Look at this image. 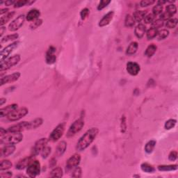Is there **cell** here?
<instances>
[{"instance_id":"obj_53","label":"cell","mask_w":178,"mask_h":178,"mask_svg":"<svg viewBox=\"0 0 178 178\" xmlns=\"http://www.w3.org/2000/svg\"><path fill=\"white\" fill-rule=\"evenodd\" d=\"M17 1H15V0H8V1L4 2V4L6 6H14L15 4L16 3Z\"/></svg>"},{"instance_id":"obj_47","label":"cell","mask_w":178,"mask_h":178,"mask_svg":"<svg viewBox=\"0 0 178 178\" xmlns=\"http://www.w3.org/2000/svg\"><path fill=\"white\" fill-rule=\"evenodd\" d=\"M155 20V16L152 13L147 14L145 18H144V22L146 24H152Z\"/></svg>"},{"instance_id":"obj_58","label":"cell","mask_w":178,"mask_h":178,"mask_svg":"<svg viewBox=\"0 0 178 178\" xmlns=\"http://www.w3.org/2000/svg\"><path fill=\"white\" fill-rule=\"evenodd\" d=\"M6 102V98H2L1 99H0V105L2 106Z\"/></svg>"},{"instance_id":"obj_17","label":"cell","mask_w":178,"mask_h":178,"mask_svg":"<svg viewBox=\"0 0 178 178\" xmlns=\"http://www.w3.org/2000/svg\"><path fill=\"white\" fill-rule=\"evenodd\" d=\"M15 145H13V144H7L0 150L1 157H6L11 155L12 154H13L14 152H15Z\"/></svg>"},{"instance_id":"obj_37","label":"cell","mask_w":178,"mask_h":178,"mask_svg":"<svg viewBox=\"0 0 178 178\" xmlns=\"http://www.w3.org/2000/svg\"><path fill=\"white\" fill-rule=\"evenodd\" d=\"M166 13H168L171 18H173V16L176 14L177 13V7L174 4H171L168 5L166 7Z\"/></svg>"},{"instance_id":"obj_34","label":"cell","mask_w":178,"mask_h":178,"mask_svg":"<svg viewBox=\"0 0 178 178\" xmlns=\"http://www.w3.org/2000/svg\"><path fill=\"white\" fill-rule=\"evenodd\" d=\"M157 33L158 29L151 27L146 32V37L148 38V40H152L155 38L157 37Z\"/></svg>"},{"instance_id":"obj_30","label":"cell","mask_w":178,"mask_h":178,"mask_svg":"<svg viewBox=\"0 0 178 178\" xmlns=\"http://www.w3.org/2000/svg\"><path fill=\"white\" fill-rule=\"evenodd\" d=\"M50 177H61L63 175V169L61 167H56L53 168L50 172Z\"/></svg>"},{"instance_id":"obj_27","label":"cell","mask_w":178,"mask_h":178,"mask_svg":"<svg viewBox=\"0 0 178 178\" xmlns=\"http://www.w3.org/2000/svg\"><path fill=\"white\" fill-rule=\"evenodd\" d=\"M178 166L177 164L171 165H160L158 166V170L160 171H173L177 170Z\"/></svg>"},{"instance_id":"obj_10","label":"cell","mask_w":178,"mask_h":178,"mask_svg":"<svg viewBox=\"0 0 178 178\" xmlns=\"http://www.w3.org/2000/svg\"><path fill=\"white\" fill-rule=\"evenodd\" d=\"M25 20L26 16L24 14L17 17L15 20H13L9 24V30L11 31V32H15V31L18 30L22 26L24 23H25Z\"/></svg>"},{"instance_id":"obj_24","label":"cell","mask_w":178,"mask_h":178,"mask_svg":"<svg viewBox=\"0 0 178 178\" xmlns=\"http://www.w3.org/2000/svg\"><path fill=\"white\" fill-rule=\"evenodd\" d=\"M139 48V44L137 42H132L126 50V54L129 56H132L136 54Z\"/></svg>"},{"instance_id":"obj_40","label":"cell","mask_w":178,"mask_h":178,"mask_svg":"<svg viewBox=\"0 0 178 178\" xmlns=\"http://www.w3.org/2000/svg\"><path fill=\"white\" fill-rule=\"evenodd\" d=\"M177 121L175 119H169L168 121L166 122V123L164 125V128L167 130H170V129H173V127L175 126L176 125Z\"/></svg>"},{"instance_id":"obj_36","label":"cell","mask_w":178,"mask_h":178,"mask_svg":"<svg viewBox=\"0 0 178 178\" xmlns=\"http://www.w3.org/2000/svg\"><path fill=\"white\" fill-rule=\"evenodd\" d=\"M157 142L155 140H151L146 143L145 146V151L148 154H150L153 152L154 149L155 148Z\"/></svg>"},{"instance_id":"obj_28","label":"cell","mask_w":178,"mask_h":178,"mask_svg":"<svg viewBox=\"0 0 178 178\" xmlns=\"http://www.w3.org/2000/svg\"><path fill=\"white\" fill-rule=\"evenodd\" d=\"M157 47L155 44H151L146 48L145 51V55L148 58L152 57L155 54V52H157Z\"/></svg>"},{"instance_id":"obj_14","label":"cell","mask_w":178,"mask_h":178,"mask_svg":"<svg viewBox=\"0 0 178 178\" xmlns=\"http://www.w3.org/2000/svg\"><path fill=\"white\" fill-rule=\"evenodd\" d=\"M127 71L132 76H136L141 70L140 65L136 62H128L127 63Z\"/></svg>"},{"instance_id":"obj_54","label":"cell","mask_w":178,"mask_h":178,"mask_svg":"<svg viewBox=\"0 0 178 178\" xmlns=\"http://www.w3.org/2000/svg\"><path fill=\"white\" fill-rule=\"evenodd\" d=\"M56 164V159L54 158H52L51 160H50V166L51 168H54Z\"/></svg>"},{"instance_id":"obj_21","label":"cell","mask_w":178,"mask_h":178,"mask_svg":"<svg viewBox=\"0 0 178 178\" xmlns=\"http://www.w3.org/2000/svg\"><path fill=\"white\" fill-rule=\"evenodd\" d=\"M146 33V26L143 24H139L134 29V34L139 39H141Z\"/></svg>"},{"instance_id":"obj_9","label":"cell","mask_w":178,"mask_h":178,"mask_svg":"<svg viewBox=\"0 0 178 178\" xmlns=\"http://www.w3.org/2000/svg\"><path fill=\"white\" fill-rule=\"evenodd\" d=\"M19 44H20V41H15L2 50L0 54V61L2 62L6 60L9 55L14 51V50L19 46Z\"/></svg>"},{"instance_id":"obj_33","label":"cell","mask_w":178,"mask_h":178,"mask_svg":"<svg viewBox=\"0 0 178 178\" xmlns=\"http://www.w3.org/2000/svg\"><path fill=\"white\" fill-rule=\"evenodd\" d=\"M169 31L166 29H163L158 30V33L157 35V39L158 40H164L168 36H169Z\"/></svg>"},{"instance_id":"obj_1","label":"cell","mask_w":178,"mask_h":178,"mask_svg":"<svg viewBox=\"0 0 178 178\" xmlns=\"http://www.w3.org/2000/svg\"><path fill=\"white\" fill-rule=\"evenodd\" d=\"M99 129L97 127H92L84 134V135L79 139L76 145V150L78 152H82L88 148L89 145L93 143L97 137Z\"/></svg>"},{"instance_id":"obj_50","label":"cell","mask_w":178,"mask_h":178,"mask_svg":"<svg viewBox=\"0 0 178 178\" xmlns=\"http://www.w3.org/2000/svg\"><path fill=\"white\" fill-rule=\"evenodd\" d=\"M89 13H90V11H89V9L87 8H85L81 10V13H80V16H81V20H85V19L87 18Z\"/></svg>"},{"instance_id":"obj_29","label":"cell","mask_w":178,"mask_h":178,"mask_svg":"<svg viewBox=\"0 0 178 178\" xmlns=\"http://www.w3.org/2000/svg\"><path fill=\"white\" fill-rule=\"evenodd\" d=\"M141 168L143 172L147 173H153L155 172V168H154L153 166L146 162L142 163L141 165Z\"/></svg>"},{"instance_id":"obj_8","label":"cell","mask_w":178,"mask_h":178,"mask_svg":"<svg viewBox=\"0 0 178 178\" xmlns=\"http://www.w3.org/2000/svg\"><path fill=\"white\" fill-rule=\"evenodd\" d=\"M81 162V156L79 154L76 153L72 155L70 157L67 161L66 165V171L68 173L73 170V168L78 166Z\"/></svg>"},{"instance_id":"obj_59","label":"cell","mask_w":178,"mask_h":178,"mask_svg":"<svg viewBox=\"0 0 178 178\" xmlns=\"http://www.w3.org/2000/svg\"><path fill=\"white\" fill-rule=\"evenodd\" d=\"M167 2H168V1H162H162H161V0H160V1H158V2H157V4H160V5H162V6H163V4H166Z\"/></svg>"},{"instance_id":"obj_42","label":"cell","mask_w":178,"mask_h":178,"mask_svg":"<svg viewBox=\"0 0 178 178\" xmlns=\"http://www.w3.org/2000/svg\"><path fill=\"white\" fill-rule=\"evenodd\" d=\"M164 22H165L162 20V19H157V20H155V21L152 23V27L159 29L162 28V26L164 25Z\"/></svg>"},{"instance_id":"obj_38","label":"cell","mask_w":178,"mask_h":178,"mask_svg":"<svg viewBox=\"0 0 178 178\" xmlns=\"http://www.w3.org/2000/svg\"><path fill=\"white\" fill-rule=\"evenodd\" d=\"M19 37V35L18 33H13V34L7 35L1 39V43H5L7 42L11 41V40H14L18 39Z\"/></svg>"},{"instance_id":"obj_44","label":"cell","mask_w":178,"mask_h":178,"mask_svg":"<svg viewBox=\"0 0 178 178\" xmlns=\"http://www.w3.org/2000/svg\"><path fill=\"white\" fill-rule=\"evenodd\" d=\"M127 130V119L125 115H122L121 120V132L122 134Z\"/></svg>"},{"instance_id":"obj_16","label":"cell","mask_w":178,"mask_h":178,"mask_svg":"<svg viewBox=\"0 0 178 178\" xmlns=\"http://www.w3.org/2000/svg\"><path fill=\"white\" fill-rule=\"evenodd\" d=\"M34 156H30V157H27L22 159L20 160L18 162V163H17L15 166V168L18 170H23L25 168H27L28 166L30 164L31 162L32 161L34 160V158H33Z\"/></svg>"},{"instance_id":"obj_39","label":"cell","mask_w":178,"mask_h":178,"mask_svg":"<svg viewBox=\"0 0 178 178\" xmlns=\"http://www.w3.org/2000/svg\"><path fill=\"white\" fill-rule=\"evenodd\" d=\"M163 6L160 5V4H157L156 5L153 7L152 9V14L155 16L161 15L163 13Z\"/></svg>"},{"instance_id":"obj_43","label":"cell","mask_w":178,"mask_h":178,"mask_svg":"<svg viewBox=\"0 0 178 178\" xmlns=\"http://www.w3.org/2000/svg\"><path fill=\"white\" fill-rule=\"evenodd\" d=\"M51 152H52L51 147L47 145L44 149H43L41 153H40V155H41V157L43 159H47L48 157H49V155H50Z\"/></svg>"},{"instance_id":"obj_22","label":"cell","mask_w":178,"mask_h":178,"mask_svg":"<svg viewBox=\"0 0 178 178\" xmlns=\"http://www.w3.org/2000/svg\"><path fill=\"white\" fill-rule=\"evenodd\" d=\"M67 149V143L66 141H61L58 144L56 149V152H55V155H56V157H59L63 155L66 152Z\"/></svg>"},{"instance_id":"obj_48","label":"cell","mask_w":178,"mask_h":178,"mask_svg":"<svg viewBox=\"0 0 178 178\" xmlns=\"http://www.w3.org/2000/svg\"><path fill=\"white\" fill-rule=\"evenodd\" d=\"M155 0H143L140 2V6L142 8H145V7L153 5L154 4H155Z\"/></svg>"},{"instance_id":"obj_23","label":"cell","mask_w":178,"mask_h":178,"mask_svg":"<svg viewBox=\"0 0 178 178\" xmlns=\"http://www.w3.org/2000/svg\"><path fill=\"white\" fill-rule=\"evenodd\" d=\"M147 15V11H136L133 13V17L134 21L136 22H141L142 20H144L145 15Z\"/></svg>"},{"instance_id":"obj_5","label":"cell","mask_w":178,"mask_h":178,"mask_svg":"<svg viewBox=\"0 0 178 178\" xmlns=\"http://www.w3.org/2000/svg\"><path fill=\"white\" fill-rule=\"evenodd\" d=\"M66 122H61L54 129L49 136V141L52 142H56L59 141L61 138L64 134L65 129H66Z\"/></svg>"},{"instance_id":"obj_13","label":"cell","mask_w":178,"mask_h":178,"mask_svg":"<svg viewBox=\"0 0 178 178\" xmlns=\"http://www.w3.org/2000/svg\"><path fill=\"white\" fill-rule=\"evenodd\" d=\"M21 74L19 72H16V73H14L11 74H9V75H6L3 77L1 78V86H2L4 84H10L15 82V81H18L19 78L20 77Z\"/></svg>"},{"instance_id":"obj_7","label":"cell","mask_w":178,"mask_h":178,"mask_svg":"<svg viewBox=\"0 0 178 178\" xmlns=\"http://www.w3.org/2000/svg\"><path fill=\"white\" fill-rule=\"evenodd\" d=\"M40 163L38 160H33L26 168V174L30 177H36L40 175Z\"/></svg>"},{"instance_id":"obj_15","label":"cell","mask_w":178,"mask_h":178,"mask_svg":"<svg viewBox=\"0 0 178 178\" xmlns=\"http://www.w3.org/2000/svg\"><path fill=\"white\" fill-rule=\"evenodd\" d=\"M56 48L53 46H50L48 49L45 56V61L46 63L49 65L54 64L56 61V56L55 55Z\"/></svg>"},{"instance_id":"obj_2","label":"cell","mask_w":178,"mask_h":178,"mask_svg":"<svg viewBox=\"0 0 178 178\" xmlns=\"http://www.w3.org/2000/svg\"><path fill=\"white\" fill-rule=\"evenodd\" d=\"M23 134L20 133H8L5 136L2 137L1 144H18L23 140Z\"/></svg>"},{"instance_id":"obj_56","label":"cell","mask_w":178,"mask_h":178,"mask_svg":"<svg viewBox=\"0 0 178 178\" xmlns=\"http://www.w3.org/2000/svg\"><path fill=\"white\" fill-rule=\"evenodd\" d=\"M6 29L5 26H1V28H0V36H1L2 38V36H3L4 33L6 32Z\"/></svg>"},{"instance_id":"obj_3","label":"cell","mask_w":178,"mask_h":178,"mask_svg":"<svg viewBox=\"0 0 178 178\" xmlns=\"http://www.w3.org/2000/svg\"><path fill=\"white\" fill-rule=\"evenodd\" d=\"M20 55L15 54L9 58V59L4 60V61H2L1 64H0V70L1 72H3L4 70H7L11 68L12 67L15 66V65L18 64L20 62Z\"/></svg>"},{"instance_id":"obj_51","label":"cell","mask_w":178,"mask_h":178,"mask_svg":"<svg viewBox=\"0 0 178 178\" xmlns=\"http://www.w3.org/2000/svg\"><path fill=\"white\" fill-rule=\"evenodd\" d=\"M177 152L176 151H171L170 153L169 154V155H168V159L170 161H173V162H174L177 159Z\"/></svg>"},{"instance_id":"obj_25","label":"cell","mask_w":178,"mask_h":178,"mask_svg":"<svg viewBox=\"0 0 178 178\" xmlns=\"http://www.w3.org/2000/svg\"><path fill=\"white\" fill-rule=\"evenodd\" d=\"M43 123V120L41 118H37L32 121L29 122V127L28 129H37L38 127H40Z\"/></svg>"},{"instance_id":"obj_45","label":"cell","mask_w":178,"mask_h":178,"mask_svg":"<svg viewBox=\"0 0 178 178\" xmlns=\"http://www.w3.org/2000/svg\"><path fill=\"white\" fill-rule=\"evenodd\" d=\"M43 24V20L41 19H37V20H36L34 21H33V22H32L31 24L29 27L31 29H37L40 26H41V25Z\"/></svg>"},{"instance_id":"obj_11","label":"cell","mask_w":178,"mask_h":178,"mask_svg":"<svg viewBox=\"0 0 178 178\" xmlns=\"http://www.w3.org/2000/svg\"><path fill=\"white\" fill-rule=\"evenodd\" d=\"M49 139L46 138H42L36 142L34 145L33 147L32 155L36 156L41 153L43 149L47 146Z\"/></svg>"},{"instance_id":"obj_55","label":"cell","mask_w":178,"mask_h":178,"mask_svg":"<svg viewBox=\"0 0 178 178\" xmlns=\"http://www.w3.org/2000/svg\"><path fill=\"white\" fill-rule=\"evenodd\" d=\"M6 134H7V130L4 129L3 127H1V128H0V136H1V138L5 136Z\"/></svg>"},{"instance_id":"obj_49","label":"cell","mask_w":178,"mask_h":178,"mask_svg":"<svg viewBox=\"0 0 178 178\" xmlns=\"http://www.w3.org/2000/svg\"><path fill=\"white\" fill-rule=\"evenodd\" d=\"M29 0H18L16 2V3L14 5L15 8H21V7L28 6Z\"/></svg>"},{"instance_id":"obj_4","label":"cell","mask_w":178,"mask_h":178,"mask_svg":"<svg viewBox=\"0 0 178 178\" xmlns=\"http://www.w3.org/2000/svg\"><path fill=\"white\" fill-rule=\"evenodd\" d=\"M84 125H85V122L83 119L80 118L77 120L69 127L68 130L67 132L66 136L68 138H72V137L74 136L83 129Z\"/></svg>"},{"instance_id":"obj_57","label":"cell","mask_w":178,"mask_h":178,"mask_svg":"<svg viewBox=\"0 0 178 178\" xmlns=\"http://www.w3.org/2000/svg\"><path fill=\"white\" fill-rule=\"evenodd\" d=\"M9 13V9H2L1 10H0V15H3L4 14H6Z\"/></svg>"},{"instance_id":"obj_18","label":"cell","mask_w":178,"mask_h":178,"mask_svg":"<svg viewBox=\"0 0 178 178\" xmlns=\"http://www.w3.org/2000/svg\"><path fill=\"white\" fill-rule=\"evenodd\" d=\"M114 16V11H109V13H107L106 15L101 19L99 22L98 25L100 27H104L107 25H109L111 22L112 21L113 18Z\"/></svg>"},{"instance_id":"obj_19","label":"cell","mask_w":178,"mask_h":178,"mask_svg":"<svg viewBox=\"0 0 178 178\" xmlns=\"http://www.w3.org/2000/svg\"><path fill=\"white\" fill-rule=\"evenodd\" d=\"M18 105L16 104H12L6 106V107L2 108V109L0 110V116H1V118L8 116L9 114H11L12 112L18 109Z\"/></svg>"},{"instance_id":"obj_12","label":"cell","mask_w":178,"mask_h":178,"mask_svg":"<svg viewBox=\"0 0 178 178\" xmlns=\"http://www.w3.org/2000/svg\"><path fill=\"white\" fill-rule=\"evenodd\" d=\"M28 127L29 122L23 121L9 127L6 130L8 133H20V132H22L25 130H27Z\"/></svg>"},{"instance_id":"obj_6","label":"cell","mask_w":178,"mask_h":178,"mask_svg":"<svg viewBox=\"0 0 178 178\" xmlns=\"http://www.w3.org/2000/svg\"><path fill=\"white\" fill-rule=\"evenodd\" d=\"M29 113V109L26 107H20L18 108V109H15L14 111L11 113V114H9L8 116H7V118L9 121L14 122V121H18L19 120L28 114Z\"/></svg>"},{"instance_id":"obj_31","label":"cell","mask_w":178,"mask_h":178,"mask_svg":"<svg viewBox=\"0 0 178 178\" xmlns=\"http://www.w3.org/2000/svg\"><path fill=\"white\" fill-rule=\"evenodd\" d=\"M13 166V163L10 160L4 159L2 160L0 163V170L4 171V170H7Z\"/></svg>"},{"instance_id":"obj_46","label":"cell","mask_w":178,"mask_h":178,"mask_svg":"<svg viewBox=\"0 0 178 178\" xmlns=\"http://www.w3.org/2000/svg\"><path fill=\"white\" fill-rule=\"evenodd\" d=\"M111 3L110 0H102L100 1V4L98 6V11H102V9L106 8L109 4Z\"/></svg>"},{"instance_id":"obj_41","label":"cell","mask_w":178,"mask_h":178,"mask_svg":"<svg viewBox=\"0 0 178 178\" xmlns=\"http://www.w3.org/2000/svg\"><path fill=\"white\" fill-rule=\"evenodd\" d=\"M71 176L73 177H81L82 176V170L79 166H77L73 169Z\"/></svg>"},{"instance_id":"obj_20","label":"cell","mask_w":178,"mask_h":178,"mask_svg":"<svg viewBox=\"0 0 178 178\" xmlns=\"http://www.w3.org/2000/svg\"><path fill=\"white\" fill-rule=\"evenodd\" d=\"M40 15V12L36 9H33L28 12L26 15V20L29 22L34 21L38 19Z\"/></svg>"},{"instance_id":"obj_32","label":"cell","mask_w":178,"mask_h":178,"mask_svg":"<svg viewBox=\"0 0 178 178\" xmlns=\"http://www.w3.org/2000/svg\"><path fill=\"white\" fill-rule=\"evenodd\" d=\"M178 23V20L177 18H173L166 20L164 22V25L168 29H174L176 27Z\"/></svg>"},{"instance_id":"obj_35","label":"cell","mask_w":178,"mask_h":178,"mask_svg":"<svg viewBox=\"0 0 178 178\" xmlns=\"http://www.w3.org/2000/svg\"><path fill=\"white\" fill-rule=\"evenodd\" d=\"M135 23L136 22L134 21L132 15H129V14L126 15L125 19V26L126 27H128V28L133 27V26L135 25Z\"/></svg>"},{"instance_id":"obj_52","label":"cell","mask_w":178,"mask_h":178,"mask_svg":"<svg viewBox=\"0 0 178 178\" xmlns=\"http://www.w3.org/2000/svg\"><path fill=\"white\" fill-rule=\"evenodd\" d=\"M12 175H13V173H12V172H11V171H8V172H6V173H2H2H1V175H0V176L3 178H5V177H12Z\"/></svg>"},{"instance_id":"obj_26","label":"cell","mask_w":178,"mask_h":178,"mask_svg":"<svg viewBox=\"0 0 178 178\" xmlns=\"http://www.w3.org/2000/svg\"><path fill=\"white\" fill-rule=\"evenodd\" d=\"M15 14V11L9 12V13H6L5 15L1 17V21H0V25L1 26H4L5 24H6L8 22L10 21L12 18H13L14 15Z\"/></svg>"}]
</instances>
